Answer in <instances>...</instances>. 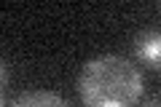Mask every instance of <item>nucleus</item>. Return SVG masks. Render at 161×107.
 Segmentation results:
<instances>
[{
  "mask_svg": "<svg viewBox=\"0 0 161 107\" xmlns=\"http://www.w3.org/2000/svg\"><path fill=\"white\" fill-rule=\"evenodd\" d=\"M78 96L83 107H137L142 96V72L118 54L94 56L80 67Z\"/></svg>",
  "mask_w": 161,
  "mask_h": 107,
  "instance_id": "f257e3e1",
  "label": "nucleus"
},
{
  "mask_svg": "<svg viewBox=\"0 0 161 107\" xmlns=\"http://www.w3.org/2000/svg\"><path fill=\"white\" fill-rule=\"evenodd\" d=\"M134 56L150 70H161V29H142L134 35Z\"/></svg>",
  "mask_w": 161,
  "mask_h": 107,
  "instance_id": "f03ea898",
  "label": "nucleus"
},
{
  "mask_svg": "<svg viewBox=\"0 0 161 107\" xmlns=\"http://www.w3.org/2000/svg\"><path fill=\"white\" fill-rule=\"evenodd\" d=\"M6 107H70L64 96H59L57 91H46V88H32L19 94L16 99H11Z\"/></svg>",
  "mask_w": 161,
  "mask_h": 107,
  "instance_id": "7ed1b4c3",
  "label": "nucleus"
},
{
  "mask_svg": "<svg viewBox=\"0 0 161 107\" xmlns=\"http://www.w3.org/2000/svg\"><path fill=\"white\" fill-rule=\"evenodd\" d=\"M140 107H161V94H158V96H150V99H145Z\"/></svg>",
  "mask_w": 161,
  "mask_h": 107,
  "instance_id": "20e7f679",
  "label": "nucleus"
}]
</instances>
